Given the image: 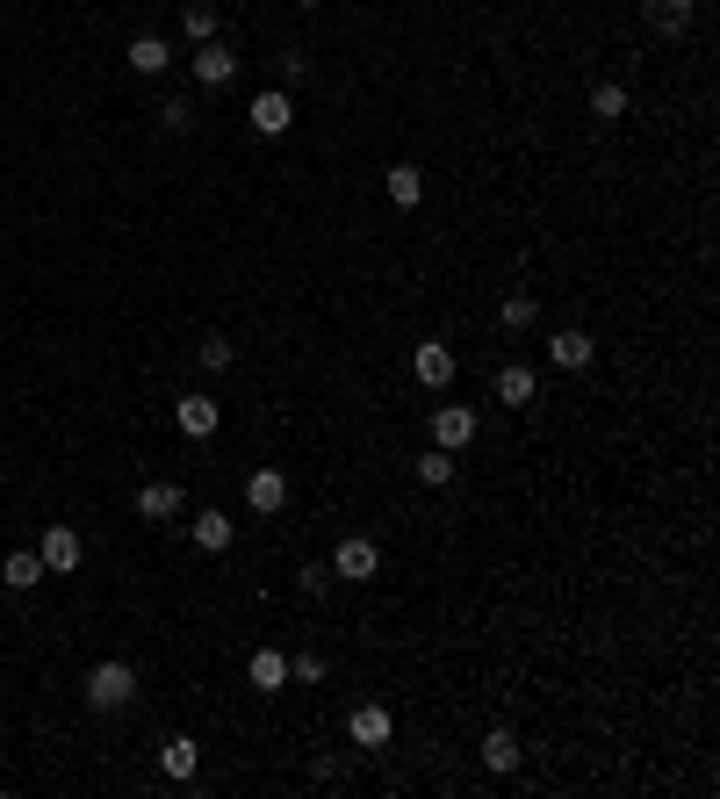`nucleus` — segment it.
Returning <instances> with one entry per match:
<instances>
[{
  "label": "nucleus",
  "instance_id": "f257e3e1",
  "mask_svg": "<svg viewBox=\"0 0 720 799\" xmlns=\"http://www.w3.org/2000/svg\"><path fill=\"white\" fill-rule=\"evenodd\" d=\"M130 699H137V670L122 663V655L87 670V706H95V713H116V706H130Z\"/></svg>",
  "mask_w": 720,
  "mask_h": 799
},
{
  "label": "nucleus",
  "instance_id": "f03ea898",
  "mask_svg": "<svg viewBox=\"0 0 720 799\" xmlns=\"http://www.w3.org/2000/svg\"><path fill=\"white\" fill-rule=\"evenodd\" d=\"M325 570L339 576V583H367V576L382 570V548L367 541V533H346V541L332 548V562H325Z\"/></svg>",
  "mask_w": 720,
  "mask_h": 799
},
{
  "label": "nucleus",
  "instance_id": "7ed1b4c3",
  "mask_svg": "<svg viewBox=\"0 0 720 799\" xmlns=\"http://www.w3.org/2000/svg\"><path fill=\"white\" fill-rule=\"evenodd\" d=\"M476 433H483V418H476V411H469V404H440V411H433V447L462 454V447H469V440H476Z\"/></svg>",
  "mask_w": 720,
  "mask_h": 799
},
{
  "label": "nucleus",
  "instance_id": "20e7f679",
  "mask_svg": "<svg viewBox=\"0 0 720 799\" xmlns=\"http://www.w3.org/2000/svg\"><path fill=\"white\" fill-rule=\"evenodd\" d=\"M454 367H462V361H454V346H447V339H418V346H411V375H418L425 389H447Z\"/></svg>",
  "mask_w": 720,
  "mask_h": 799
},
{
  "label": "nucleus",
  "instance_id": "39448f33",
  "mask_svg": "<svg viewBox=\"0 0 720 799\" xmlns=\"http://www.w3.org/2000/svg\"><path fill=\"white\" fill-rule=\"evenodd\" d=\"M591 361H599V339H591V332L562 325L555 339H548V367H555V375H576V367H591Z\"/></svg>",
  "mask_w": 720,
  "mask_h": 799
},
{
  "label": "nucleus",
  "instance_id": "423d86ee",
  "mask_svg": "<svg viewBox=\"0 0 720 799\" xmlns=\"http://www.w3.org/2000/svg\"><path fill=\"white\" fill-rule=\"evenodd\" d=\"M245 122H253L259 137H288V130H296V101H288L282 87H267V95H253V109H245Z\"/></svg>",
  "mask_w": 720,
  "mask_h": 799
},
{
  "label": "nucleus",
  "instance_id": "0eeeda50",
  "mask_svg": "<svg viewBox=\"0 0 720 799\" xmlns=\"http://www.w3.org/2000/svg\"><path fill=\"white\" fill-rule=\"evenodd\" d=\"M389 728H396V720H389V706H382V699H361L354 713H346V734H354V749H389Z\"/></svg>",
  "mask_w": 720,
  "mask_h": 799
},
{
  "label": "nucleus",
  "instance_id": "6e6552de",
  "mask_svg": "<svg viewBox=\"0 0 720 799\" xmlns=\"http://www.w3.org/2000/svg\"><path fill=\"white\" fill-rule=\"evenodd\" d=\"M217 418H224V411H217V396H203V389L174 396V425H180L188 440H217Z\"/></svg>",
  "mask_w": 720,
  "mask_h": 799
},
{
  "label": "nucleus",
  "instance_id": "1a4fd4ad",
  "mask_svg": "<svg viewBox=\"0 0 720 799\" xmlns=\"http://www.w3.org/2000/svg\"><path fill=\"white\" fill-rule=\"evenodd\" d=\"M37 555H43V576H72V570H80V555H87V541L72 526H43Z\"/></svg>",
  "mask_w": 720,
  "mask_h": 799
},
{
  "label": "nucleus",
  "instance_id": "9d476101",
  "mask_svg": "<svg viewBox=\"0 0 720 799\" xmlns=\"http://www.w3.org/2000/svg\"><path fill=\"white\" fill-rule=\"evenodd\" d=\"M195 80H203V87H231V80H238V51H231L224 37L195 43Z\"/></svg>",
  "mask_w": 720,
  "mask_h": 799
},
{
  "label": "nucleus",
  "instance_id": "9b49d317",
  "mask_svg": "<svg viewBox=\"0 0 720 799\" xmlns=\"http://www.w3.org/2000/svg\"><path fill=\"white\" fill-rule=\"evenodd\" d=\"M490 396H497V404H512V411H526L533 396H541V375H533L526 361H504L497 382H490Z\"/></svg>",
  "mask_w": 720,
  "mask_h": 799
},
{
  "label": "nucleus",
  "instance_id": "f8f14e48",
  "mask_svg": "<svg viewBox=\"0 0 720 799\" xmlns=\"http://www.w3.org/2000/svg\"><path fill=\"white\" fill-rule=\"evenodd\" d=\"M245 504H253L259 519L288 512V475L282 468H253V475H245Z\"/></svg>",
  "mask_w": 720,
  "mask_h": 799
},
{
  "label": "nucleus",
  "instance_id": "ddd939ff",
  "mask_svg": "<svg viewBox=\"0 0 720 799\" xmlns=\"http://www.w3.org/2000/svg\"><path fill=\"white\" fill-rule=\"evenodd\" d=\"M245 678H253V691H288V655L282 649H253V663H245Z\"/></svg>",
  "mask_w": 720,
  "mask_h": 799
},
{
  "label": "nucleus",
  "instance_id": "4468645a",
  "mask_svg": "<svg viewBox=\"0 0 720 799\" xmlns=\"http://www.w3.org/2000/svg\"><path fill=\"white\" fill-rule=\"evenodd\" d=\"M159 771H166V778H174V786H188V778H195V771H203V749H195V742H188V734H174V742H166V749H159Z\"/></svg>",
  "mask_w": 720,
  "mask_h": 799
},
{
  "label": "nucleus",
  "instance_id": "2eb2a0df",
  "mask_svg": "<svg viewBox=\"0 0 720 799\" xmlns=\"http://www.w3.org/2000/svg\"><path fill=\"white\" fill-rule=\"evenodd\" d=\"M122 66H130V72H145V80H159V72L174 66V51H166V37H137L130 51H122Z\"/></svg>",
  "mask_w": 720,
  "mask_h": 799
},
{
  "label": "nucleus",
  "instance_id": "dca6fc26",
  "mask_svg": "<svg viewBox=\"0 0 720 799\" xmlns=\"http://www.w3.org/2000/svg\"><path fill=\"white\" fill-rule=\"evenodd\" d=\"M519 757H526V749H519V734H512V728H490V734H483V763H490L497 778H504V771H519Z\"/></svg>",
  "mask_w": 720,
  "mask_h": 799
},
{
  "label": "nucleus",
  "instance_id": "f3484780",
  "mask_svg": "<svg viewBox=\"0 0 720 799\" xmlns=\"http://www.w3.org/2000/svg\"><path fill=\"white\" fill-rule=\"evenodd\" d=\"M137 519H180V483H145L137 490Z\"/></svg>",
  "mask_w": 720,
  "mask_h": 799
},
{
  "label": "nucleus",
  "instance_id": "a211bd4d",
  "mask_svg": "<svg viewBox=\"0 0 720 799\" xmlns=\"http://www.w3.org/2000/svg\"><path fill=\"white\" fill-rule=\"evenodd\" d=\"M231 541H238V519H224V512H203V519H195V548H209V555H224Z\"/></svg>",
  "mask_w": 720,
  "mask_h": 799
},
{
  "label": "nucleus",
  "instance_id": "6ab92c4d",
  "mask_svg": "<svg viewBox=\"0 0 720 799\" xmlns=\"http://www.w3.org/2000/svg\"><path fill=\"white\" fill-rule=\"evenodd\" d=\"M389 203H396V209H418V203H425V174H418L411 159L389 166Z\"/></svg>",
  "mask_w": 720,
  "mask_h": 799
},
{
  "label": "nucleus",
  "instance_id": "aec40b11",
  "mask_svg": "<svg viewBox=\"0 0 720 799\" xmlns=\"http://www.w3.org/2000/svg\"><path fill=\"white\" fill-rule=\"evenodd\" d=\"M0 583H8V591H37V583H43V555H29V548H22V555H8V562H0Z\"/></svg>",
  "mask_w": 720,
  "mask_h": 799
},
{
  "label": "nucleus",
  "instance_id": "412c9836",
  "mask_svg": "<svg viewBox=\"0 0 720 799\" xmlns=\"http://www.w3.org/2000/svg\"><path fill=\"white\" fill-rule=\"evenodd\" d=\"M649 29H663V37H684V29H692V0H649Z\"/></svg>",
  "mask_w": 720,
  "mask_h": 799
},
{
  "label": "nucleus",
  "instance_id": "4be33fe9",
  "mask_svg": "<svg viewBox=\"0 0 720 799\" xmlns=\"http://www.w3.org/2000/svg\"><path fill=\"white\" fill-rule=\"evenodd\" d=\"M533 317H541V303H533L526 288H512V296H504V310H497V325H504V332H533Z\"/></svg>",
  "mask_w": 720,
  "mask_h": 799
},
{
  "label": "nucleus",
  "instance_id": "5701e85b",
  "mask_svg": "<svg viewBox=\"0 0 720 799\" xmlns=\"http://www.w3.org/2000/svg\"><path fill=\"white\" fill-rule=\"evenodd\" d=\"M418 483H425V490H447V483H454V454H447V447H425V454H418Z\"/></svg>",
  "mask_w": 720,
  "mask_h": 799
},
{
  "label": "nucleus",
  "instance_id": "b1692460",
  "mask_svg": "<svg viewBox=\"0 0 720 799\" xmlns=\"http://www.w3.org/2000/svg\"><path fill=\"white\" fill-rule=\"evenodd\" d=\"M591 116H599V122H620V116H627V87H620V80H599V87H591Z\"/></svg>",
  "mask_w": 720,
  "mask_h": 799
},
{
  "label": "nucleus",
  "instance_id": "393cba45",
  "mask_svg": "<svg viewBox=\"0 0 720 799\" xmlns=\"http://www.w3.org/2000/svg\"><path fill=\"white\" fill-rule=\"evenodd\" d=\"M332 678V663L317 649H303V655H288V684H325Z\"/></svg>",
  "mask_w": 720,
  "mask_h": 799
},
{
  "label": "nucleus",
  "instance_id": "a878e982",
  "mask_svg": "<svg viewBox=\"0 0 720 799\" xmlns=\"http://www.w3.org/2000/svg\"><path fill=\"white\" fill-rule=\"evenodd\" d=\"M195 361H203V367H209V375H224V367H231V361H238V346H231V339H224V332H209V339H203V346H195Z\"/></svg>",
  "mask_w": 720,
  "mask_h": 799
},
{
  "label": "nucleus",
  "instance_id": "bb28decb",
  "mask_svg": "<svg viewBox=\"0 0 720 799\" xmlns=\"http://www.w3.org/2000/svg\"><path fill=\"white\" fill-rule=\"evenodd\" d=\"M180 29H188L195 43H209V37H217V8H203V0H188V8H180Z\"/></svg>",
  "mask_w": 720,
  "mask_h": 799
},
{
  "label": "nucleus",
  "instance_id": "cd10ccee",
  "mask_svg": "<svg viewBox=\"0 0 720 799\" xmlns=\"http://www.w3.org/2000/svg\"><path fill=\"white\" fill-rule=\"evenodd\" d=\"M296 591H303V598H325V591H332V570H325V562H303V570H296Z\"/></svg>",
  "mask_w": 720,
  "mask_h": 799
},
{
  "label": "nucleus",
  "instance_id": "c85d7f7f",
  "mask_svg": "<svg viewBox=\"0 0 720 799\" xmlns=\"http://www.w3.org/2000/svg\"><path fill=\"white\" fill-rule=\"evenodd\" d=\"M159 122H166V130H195V101H166V109H159Z\"/></svg>",
  "mask_w": 720,
  "mask_h": 799
},
{
  "label": "nucleus",
  "instance_id": "c756f323",
  "mask_svg": "<svg viewBox=\"0 0 720 799\" xmlns=\"http://www.w3.org/2000/svg\"><path fill=\"white\" fill-rule=\"evenodd\" d=\"M282 80H288V87H303V80H310V58H303L296 43H288V51H282Z\"/></svg>",
  "mask_w": 720,
  "mask_h": 799
},
{
  "label": "nucleus",
  "instance_id": "7c9ffc66",
  "mask_svg": "<svg viewBox=\"0 0 720 799\" xmlns=\"http://www.w3.org/2000/svg\"><path fill=\"white\" fill-rule=\"evenodd\" d=\"M296 8H317V0H296Z\"/></svg>",
  "mask_w": 720,
  "mask_h": 799
},
{
  "label": "nucleus",
  "instance_id": "2f4dec72",
  "mask_svg": "<svg viewBox=\"0 0 720 799\" xmlns=\"http://www.w3.org/2000/svg\"><path fill=\"white\" fill-rule=\"evenodd\" d=\"M0 728H8V713H0Z\"/></svg>",
  "mask_w": 720,
  "mask_h": 799
}]
</instances>
